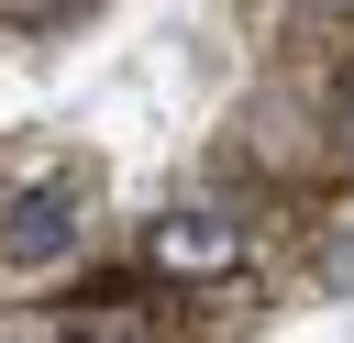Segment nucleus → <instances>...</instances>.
<instances>
[{
  "mask_svg": "<svg viewBox=\"0 0 354 343\" xmlns=\"http://www.w3.org/2000/svg\"><path fill=\"white\" fill-rule=\"evenodd\" d=\"M88 221V177H33L11 210H0V266H55Z\"/></svg>",
  "mask_w": 354,
  "mask_h": 343,
  "instance_id": "obj_1",
  "label": "nucleus"
},
{
  "mask_svg": "<svg viewBox=\"0 0 354 343\" xmlns=\"http://www.w3.org/2000/svg\"><path fill=\"white\" fill-rule=\"evenodd\" d=\"M144 266L155 277H232L243 266V232L221 210H155L144 221Z\"/></svg>",
  "mask_w": 354,
  "mask_h": 343,
  "instance_id": "obj_2",
  "label": "nucleus"
},
{
  "mask_svg": "<svg viewBox=\"0 0 354 343\" xmlns=\"http://www.w3.org/2000/svg\"><path fill=\"white\" fill-rule=\"evenodd\" d=\"M66 343H155V310L100 299V310H77V321H66Z\"/></svg>",
  "mask_w": 354,
  "mask_h": 343,
  "instance_id": "obj_3",
  "label": "nucleus"
},
{
  "mask_svg": "<svg viewBox=\"0 0 354 343\" xmlns=\"http://www.w3.org/2000/svg\"><path fill=\"white\" fill-rule=\"evenodd\" d=\"M77 11H88V0H11V22H22V33H55V22H77Z\"/></svg>",
  "mask_w": 354,
  "mask_h": 343,
  "instance_id": "obj_4",
  "label": "nucleus"
},
{
  "mask_svg": "<svg viewBox=\"0 0 354 343\" xmlns=\"http://www.w3.org/2000/svg\"><path fill=\"white\" fill-rule=\"evenodd\" d=\"M299 11H321V22H343V11H354V0H299Z\"/></svg>",
  "mask_w": 354,
  "mask_h": 343,
  "instance_id": "obj_5",
  "label": "nucleus"
},
{
  "mask_svg": "<svg viewBox=\"0 0 354 343\" xmlns=\"http://www.w3.org/2000/svg\"><path fill=\"white\" fill-rule=\"evenodd\" d=\"M343 144H354V77H343Z\"/></svg>",
  "mask_w": 354,
  "mask_h": 343,
  "instance_id": "obj_6",
  "label": "nucleus"
}]
</instances>
